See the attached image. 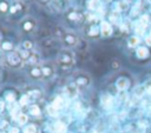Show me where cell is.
I'll list each match as a JSON object with an SVG mask.
<instances>
[{"label":"cell","mask_w":151,"mask_h":133,"mask_svg":"<svg viewBox=\"0 0 151 133\" xmlns=\"http://www.w3.org/2000/svg\"><path fill=\"white\" fill-rule=\"evenodd\" d=\"M6 62H7V65H8L11 68H19V67L22 66L24 60H22V58L20 56L19 52L13 51V52H11V53L7 54V56H6Z\"/></svg>","instance_id":"obj_1"},{"label":"cell","mask_w":151,"mask_h":133,"mask_svg":"<svg viewBox=\"0 0 151 133\" xmlns=\"http://www.w3.org/2000/svg\"><path fill=\"white\" fill-rule=\"evenodd\" d=\"M58 64L61 66H71L73 64V53L68 49H64L58 54Z\"/></svg>","instance_id":"obj_2"},{"label":"cell","mask_w":151,"mask_h":133,"mask_svg":"<svg viewBox=\"0 0 151 133\" xmlns=\"http://www.w3.org/2000/svg\"><path fill=\"white\" fill-rule=\"evenodd\" d=\"M63 41H64L65 46L72 47V46H76V45H77L78 39H77V36H76L73 33L67 32V33H64V35H63Z\"/></svg>","instance_id":"obj_3"},{"label":"cell","mask_w":151,"mask_h":133,"mask_svg":"<svg viewBox=\"0 0 151 133\" xmlns=\"http://www.w3.org/2000/svg\"><path fill=\"white\" fill-rule=\"evenodd\" d=\"M28 75H29L32 79H34V80H38V79L44 78L41 66H38V65L31 66V68H29V71H28Z\"/></svg>","instance_id":"obj_4"},{"label":"cell","mask_w":151,"mask_h":133,"mask_svg":"<svg viewBox=\"0 0 151 133\" xmlns=\"http://www.w3.org/2000/svg\"><path fill=\"white\" fill-rule=\"evenodd\" d=\"M112 26L110 22L107 21H101L100 22V34L104 36V38H107V36H111L112 35Z\"/></svg>","instance_id":"obj_5"},{"label":"cell","mask_w":151,"mask_h":133,"mask_svg":"<svg viewBox=\"0 0 151 133\" xmlns=\"http://www.w3.org/2000/svg\"><path fill=\"white\" fill-rule=\"evenodd\" d=\"M74 84H76L78 87H86V86H88V84H90V78H88V75H86V74H78V75L74 78Z\"/></svg>","instance_id":"obj_6"},{"label":"cell","mask_w":151,"mask_h":133,"mask_svg":"<svg viewBox=\"0 0 151 133\" xmlns=\"http://www.w3.org/2000/svg\"><path fill=\"white\" fill-rule=\"evenodd\" d=\"M136 56L140 60H144V59H147L150 56V51L146 46H138L136 48Z\"/></svg>","instance_id":"obj_7"},{"label":"cell","mask_w":151,"mask_h":133,"mask_svg":"<svg viewBox=\"0 0 151 133\" xmlns=\"http://www.w3.org/2000/svg\"><path fill=\"white\" fill-rule=\"evenodd\" d=\"M116 87L118 91H125L130 87V80L126 77H120L116 81Z\"/></svg>","instance_id":"obj_8"},{"label":"cell","mask_w":151,"mask_h":133,"mask_svg":"<svg viewBox=\"0 0 151 133\" xmlns=\"http://www.w3.org/2000/svg\"><path fill=\"white\" fill-rule=\"evenodd\" d=\"M34 27H35V20L32 19V18H27V19H25V20L21 22V29H22L24 32H26V33L31 32Z\"/></svg>","instance_id":"obj_9"},{"label":"cell","mask_w":151,"mask_h":133,"mask_svg":"<svg viewBox=\"0 0 151 133\" xmlns=\"http://www.w3.org/2000/svg\"><path fill=\"white\" fill-rule=\"evenodd\" d=\"M41 69H42V75H44L45 79H50V78H52L53 74H54V68H53V66L50 65V64L41 66Z\"/></svg>","instance_id":"obj_10"},{"label":"cell","mask_w":151,"mask_h":133,"mask_svg":"<svg viewBox=\"0 0 151 133\" xmlns=\"http://www.w3.org/2000/svg\"><path fill=\"white\" fill-rule=\"evenodd\" d=\"M101 105H103V107L106 108V109L111 108V107L113 106V98H112L110 94H104V95L101 97Z\"/></svg>","instance_id":"obj_11"},{"label":"cell","mask_w":151,"mask_h":133,"mask_svg":"<svg viewBox=\"0 0 151 133\" xmlns=\"http://www.w3.org/2000/svg\"><path fill=\"white\" fill-rule=\"evenodd\" d=\"M0 48H1V51H4V52L11 53V52H13V49H14V45H13V42L9 41V40H2V41L0 42Z\"/></svg>","instance_id":"obj_12"},{"label":"cell","mask_w":151,"mask_h":133,"mask_svg":"<svg viewBox=\"0 0 151 133\" xmlns=\"http://www.w3.org/2000/svg\"><path fill=\"white\" fill-rule=\"evenodd\" d=\"M28 113H29L32 117H40V115H41V109H40V107H39L37 104H32V105L28 107Z\"/></svg>","instance_id":"obj_13"},{"label":"cell","mask_w":151,"mask_h":133,"mask_svg":"<svg viewBox=\"0 0 151 133\" xmlns=\"http://www.w3.org/2000/svg\"><path fill=\"white\" fill-rule=\"evenodd\" d=\"M139 42H140V39H139L138 35H132V36H130L129 40H127V45H129V47H131V48H137V47L139 46Z\"/></svg>","instance_id":"obj_14"},{"label":"cell","mask_w":151,"mask_h":133,"mask_svg":"<svg viewBox=\"0 0 151 133\" xmlns=\"http://www.w3.org/2000/svg\"><path fill=\"white\" fill-rule=\"evenodd\" d=\"M27 95H28V98L31 99V100H38V99H40L41 98V91H39V89H37V88H34V89H29L27 93H26Z\"/></svg>","instance_id":"obj_15"},{"label":"cell","mask_w":151,"mask_h":133,"mask_svg":"<svg viewBox=\"0 0 151 133\" xmlns=\"http://www.w3.org/2000/svg\"><path fill=\"white\" fill-rule=\"evenodd\" d=\"M53 132L54 133H65L66 132V125L63 121H57L53 125Z\"/></svg>","instance_id":"obj_16"},{"label":"cell","mask_w":151,"mask_h":133,"mask_svg":"<svg viewBox=\"0 0 151 133\" xmlns=\"http://www.w3.org/2000/svg\"><path fill=\"white\" fill-rule=\"evenodd\" d=\"M51 105H53L57 109H60V108H63V107H64V105H65V99H64L63 97L58 95V97H55V98H54V100H53V102H52Z\"/></svg>","instance_id":"obj_17"},{"label":"cell","mask_w":151,"mask_h":133,"mask_svg":"<svg viewBox=\"0 0 151 133\" xmlns=\"http://www.w3.org/2000/svg\"><path fill=\"white\" fill-rule=\"evenodd\" d=\"M99 32H100V28H98V27L96 26V24L90 25V27L87 28V35H88V36H92V38L99 35Z\"/></svg>","instance_id":"obj_18"},{"label":"cell","mask_w":151,"mask_h":133,"mask_svg":"<svg viewBox=\"0 0 151 133\" xmlns=\"http://www.w3.org/2000/svg\"><path fill=\"white\" fill-rule=\"evenodd\" d=\"M38 61H39V54L32 52V54L29 55V58L25 62L28 64V65H31V66H35V65H38Z\"/></svg>","instance_id":"obj_19"},{"label":"cell","mask_w":151,"mask_h":133,"mask_svg":"<svg viewBox=\"0 0 151 133\" xmlns=\"http://www.w3.org/2000/svg\"><path fill=\"white\" fill-rule=\"evenodd\" d=\"M20 11H22V4L21 2H13L9 7V13L11 14H15Z\"/></svg>","instance_id":"obj_20"},{"label":"cell","mask_w":151,"mask_h":133,"mask_svg":"<svg viewBox=\"0 0 151 133\" xmlns=\"http://www.w3.org/2000/svg\"><path fill=\"white\" fill-rule=\"evenodd\" d=\"M70 21H78V20H80V18H81V15H80V13H78V12H70L68 14H67V16H66Z\"/></svg>","instance_id":"obj_21"},{"label":"cell","mask_w":151,"mask_h":133,"mask_svg":"<svg viewBox=\"0 0 151 133\" xmlns=\"http://www.w3.org/2000/svg\"><path fill=\"white\" fill-rule=\"evenodd\" d=\"M5 98H6V101H7V102L13 104V102H15V100H17V94H15L13 91H9V92H7V93L5 94Z\"/></svg>","instance_id":"obj_22"},{"label":"cell","mask_w":151,"mask_h":133,"mask_svg":"<svg viewBox=\"0 0 151 133\" xmlns=\"http://www.w3.org/2000/svg\"><path fill=\"white\" fill-rule=\"evenodd\" d=\"M24 133H39V129L34 124H29V125L25 126Z\"/></svg>","instance_id":"obj_23"},{"label":"cell","mask_w":151,"mask_h":133,"mask_svg":"<svg viewBox=\"0 0 151 133\" xmlns=\"http://www.w3.org/2000/svg\"><path fill=\"white\" fill-rule=\"evenodd\" d=\"M145 31H146V27H144L143 25H140L139 22H137L136 25V28H134V32H136V35L138 36H142L145 34Z\"/></svg>","instance_id":"obj_24"},{"label":"cell","mask_w":151,"mask_h":133,"mask_svg":"<svg viewBox=\"0 0 151 133\" xmlns=\"http://www.w3.org/2000/svg\"><path fill=\"white\" fill-rule=\"evenodd\" d=\"M87 7H88L91 11H97V9H99V7H100V1H99V0H90Z\"/></svg>","instance_id":"obj_25"},{"label":"cell","mask_w":151,"mask_h":133,"mask_svg":"<svg viewBox=\"0 0 151 133\" xmlns=\"http://www.w3.org/2000/svg\"><path fill=\"white\" fill-rule=\"evenodd\" d=\"M9 4L7 2V1H5V0H1L0 1V13L1 14H5V13H7L8 11H9Z\"/></svg>","instance_id":"obj_26"},{"label":"cell","mask_w":151,"mask_h":133,"mask_svg":"<svg viewBox=\"0 0 151 133\" xmlns=\"http://www.w3.org/2000/svg\"><path fill=\"white\" fill-rule=\"evenodd\" d=\"M77 85L76 84H72V85H68L67 87H66V93L70 95V97H73V95H76V93H77Z\"/></svg>","instance_id":"obj_27"},{"label":"cell","mask_w":151,"mask_h":133,"mask_svg":"<svg viewBox=\"0 0 151 133\" xmlns=\"http://www.w3.org/2000/svg\"><path fill=\"white\" fill-rule=\"evenodd\" d=\"M17 121H18L19 125H26L27 121H28V117H27V114H25V113H20V115L17 118Z\"/></svg>","instance_id":"obj_28"},{"label":"cell","mask_w":151,"mask_h":133,"mask_svg":"<svg viewBox=\"0 0 151 133\" xmlns=\"http://www.w3.org/2000/svg\"><path fill=\"white\" fill-rule=\"evenodd\" d=\"M29 101H31V99L28 98V95L27 94H24V95H21L19 98V106H27Z\"/></svg>","instance_id":"obj_29"},{"label":"cell","mask_w":151,"mask_h":133,"mask_svg":"<svg viewBox=\"0 0 151 133\" xmlns=\"http://www.w3.org/2000/svg\"><path fill=\"white\" fill-rule=\"evenodd\" d=\"M110 20L113 24H118L120 21V14H119V12H112L111 15H110Z\"/></svg>","instance_id":"obj_30"},{"label":"cell","mask_w":151,"mask_h":133,"mask_svg":"<svg viewBox=\"0 0 151 133\" xmlns=\"http://www.w3.org/2000/svg\"><path fill=\"white\" fill-rule=\"evenodd\" d=\"M138 22H139L140 25H143L144 27H147L149 24H150V16H149V15H143V16L138 20Z\"/></svg>","instance_id":"obj_31"},{"label":"cell","mask_w":151,"mask_h":133,"mask_svg":"<svg viewBox=\"0 0 151 133\" xmlns=\"http://www.w3.org/2000/svg\"><path fill=\"white\" fill-rule=\"evenodd\" d=\"M22 48L24 49H27V51H31L33 48V42L31 40H25L22 42Z\"/></svg>","instance_id":"obj_32"},{"label":"cell","mask_w":151,"mask_h":133,"mask_svg":"<svg viewBox=\"0 0 151 133\" xmlns=\"http://www.w3.org/2000/svg\"><path fill=\"white\" fill-rule=\"evenodd\" d=\"M47 112H48V114H50L51 117H55V115L58 114V109H57L53 105H50V106L47 107Z\"/></svg>","instance_id":"obj_33"},{"label":"cell","mask_w":151,"mask_h":133,"mask_svg":"<svg viewBox=\"0 0 151 133\" xmlns=\"http://www.w3.org/2000/svg\"><path fill=\"white\" fill-rule=\"evenodd\" d=\"M7 126H8V121L5 120V119H2V120L0 121V129H5Z\"/></svg>","instance_id":"obj_34"},{"label":"cell","mask_w":151,"mask_h":133,"mask_svg":"<svg viewBox=\"0 0 151 133\" xmlns=\"http://www.w3.org/2000/svg\"><path fill=\"white\" fill-rule=\"evenodd\" d=\"M145 42H146V45H147V46H150V47H151V29H150L149 34L145 36Z\"/></svg>","instance_id":"obj_35"},{"label":"cell","mask_w":151,"mask_h":133,"mask_svg":"<svg viewBox=\"0 0 151 133\" xmlns=\"http://www.w3.org/2000/svg\"><path fill=\"white\" fill-rule=\"evenodd\" d=\"M117 7H118V9L119 11H124V9H126V4L125 2H118V5H117Z\"/></svg>","instance_id":"obj_36"},{"label":"cell","mask_w":151,"mask_h":133,"mask_svg":"<svg viewBox=\"0 0 151 133\" xmlns=\"http://www.w3.org/2000/svg\"><path fill=\"white\" fill-rule=\"evenodd\" d=\"M8 133H19V128L18 127H11Z\"/></svg>","instance_id":"obj_37"},{"label":"cell","mask_w":151,"mask_h":133,"mask_svg":"<svg viewBox=\"0 0 151 133\" xmlns=\"http://www.w3.org/2000/svg\"><path fill=\"white\" fill-rule=\"evenodd\" d=\"M4 108H5V102L2 100H0V113L4 111Z\"/></svg>","instance_id":"obj_38"},{"label":"cell","mask_w":151,"mask_h":133,"mask_svg":"<svg viewBox=\"0 0 151 133\" xmlns=\"http://www.w3.org/2000/svg\"><path fill=\"white\" fill-rule=\"evenodd\" d=\"M146 92H147V93H149V94H151V86H150V87H147V88H146Z\"/></svg>","instance_id":"obj_39"},{"label":"cell","mask_w":151,"mask_h":133,"mask_svg":"<svg viewBox=\"0 0 151 133\" xmlns=\"http://www.w3.org/2000/svg\"><path fill=\"white\" fill-rule=\"evenodd\" d=\"M40 1H41V2H42V4H46V2H47V1H48V0H40Z\"/></svg>","instance_id":"obj_40"},{"label":"cell","mask_w":151,"mask_h":133,"mask_svg":"<svg viewBox=\"0 0 151 133\" xmlns=\"http://www.w3.org/2000/svg\"><path fill=\"white\" fill-rule=\"evenodd\" d=\"M1 120H2V118H1V115H0V121H1Z\"/></svg>","instance_id":"obj_41"},{"label":"cell","mask_w":151,"mask_h":133,"mask_svg":"<svg viewBox=\"0 0 151 133\" xmlns=\"http://www.w3.org/2000/svg\"><path fill=\"white\" fill-rule=\"evenodd\" d=\"M0 60H1V54H0Z\"/></svg>","instance_id":"obj_42"},{"label":"cell","mask_w":151,"mask_h":133,"mask_svg":"<svg viewBox=\"0 0 151 133\" xmlns=\"http://www.w3.org/2000/svg\"><path fill=\"white\" fill-rule=\"evenodd\" d=\"M107 1H110V0H107Z\"/></svg>","instance_id":"obj_43"}]
</instances>
